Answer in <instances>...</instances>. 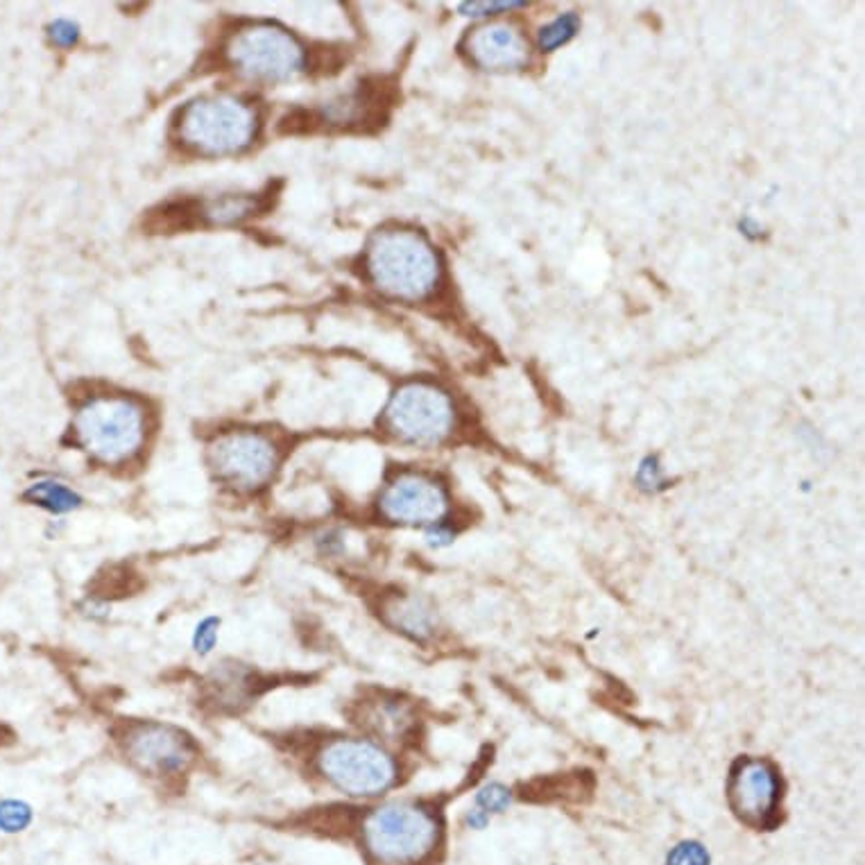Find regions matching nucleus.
<instances>
[{
    "label": "nucleus",
    "instance_id": "f257e3e1",
    "mask_svg": "<svg viewBox=\"0 0 865 865\" xmlns=\"http://www.w3.org/2000/svg\"><path fill=\"white\" fill-rule=\"evenodd\" d=\"M365 271L376 291L406 302L433 295L442 275L438 252L413 229L379 232L367 245Z\"/></svg>",
    "mask_w": 865,
    "mask_h": 865
},
{
    "label": "nucleus",
    "instance_id": "f03ea898",
    "mask_svg": "<svg viewBox=\"0 0 865 865\" xmlns=\"http://www.w3.org/2000/svg\"><path fill=\"white\" fill-rule=\"evenodd\" d=\"M363 847L383 865L424 863L440 843V820L417 803H387L370 812L361 827Z\"/></svg>",
    "mask_w": 865,
    "mask_h": 865
},
{
    "label": "nucleus",
    "instance_id": "7ed1b4c3",
    "mask_svg": "<svg viewBox=\"0 0 865 865\" xmlns=\"http://www.w3.org/2000/svg\"><path fill=\"white\" fill-rule=\"evenodd\" d=\"M78 444L102 464H122L146 442V411L135 399L96 396L73 422Z\"/></svg>",
    "mask_w": 865,
    "mask_h": 865
},
{
    "label": "nucleus",
    "instance_id": "20e7f679",
    "mask_svg": "<svg viewBox=\"0 0 865 865\" xmlns=\"http://www.w3.org/2000/svg\"><path fill=\"white\" fill-rule=\"evenodd\" d=\"M322 779L350 797H376L394 786L399 768L394 757L370 739L338 737L315 755Z\"/></svg>",
    "mask_w": 865,
    "mask_h": 865
},
{
    "label": "nucleus",
    "instance_id": "39448f33",
    "mask_svg": "<svg viewBox=\"0 0 865 865\" xmlns=\"http://www.w3.org/2000/svg\"><path fill=\"white\" fill-rule=\"evenodd\" d=\"M258 129L256 111L232 98L193 100L179 118V139L203 155H236L252 146Z\"/></svg>",
    "mask_w": 865,
    "mask_h": 865
},
{
    "label": "nucleus",
    "instance_id": "423d86ee",
    "mask_svg": "<svg viewBox=\"0 0 865 865\" xmlns=\"http://www.w3.org/2000/svg\"><path fill=\"white\" fill-rule=\"evenodd\" d=\"M455 424L449 394L431 383H409L399 387L383 415V426L399 442L413 446H435L444 442Z\"/></svg>",
    "mask_w": 865,
    "mask_h": 865
},
{
    "label": "nucleus",
    "instance_id": "0eeeda50",
    "mask_svg": "<svg viewBox=\"0 0 865 865\" xmlns=\"http://www.w3.org/2000/svg\"><path fill=\"white\" fill-rule=\"evenodd\" d=\"M227 57L236 71L258 82H291L304 71V48L275 26H249L234 35Z\"/></svg>",
    "mask_w": 865,
    "mask_h": 865
},
{
    "label": "nucleus",
    "instance_id": "6e6552de",
    "mask_svg": "<svg viewBox=\"0 0 865 865\" xmlns=\"http://www.w3.org/2000/svg\"><path fill=\"white\" fill-rule=\"evenodd\" d=\"M209 462L223 485L236 492H256L275 479L282 453L268 435L258 431H234L214 442Z\"/></svg>",
    "mask_w": 865,
    "mask_h": 865
},
{
    "label": "nucleus",
    "instance_id": "1a4fd4ad",
    "mask_svg": "<svg viewBox=\"0 0 865 865\" xmlns=\"http://www.w3.org/2000/svg\"><path fill=\"white\" fill-rule=\"evenodd\" d=\"M122 750L150 777L184 775L197 759V746L184 729L157 720L129 725L122 735Z\"/></svg>",
    "mask_w": 865,
    "mask_h": 865
},
{
    "label": "nucleus",
    "instance_id": "9d476101",
    "mask_svg": "<svg viewBox=\"0 0 865 865\" xmlns=\"http://www.w3.org/2000/svg\"><path fill=\"white\" fill-rule=\"evenodd\" d=\"M449 510L446 490L426 474H399L381 494L379 512L390 523L433 525Z\"/></svg>",
    "mask_w": 865,
    "mask_h": 865
},
{
    "label": "nucleus",
    "instance_id": "9b49d317",
    "mask_svg": "<svg viewBox=\"0 0 865 865\" xmlns=\"http://www.w3.org/2000/svg\"><path fill=\"white\" fill-rule=\"evenodd\" d=\"M779 800V782L775 770L759 759L737 766L729 779V803L744 820L766 823Z\"/></svg>",
    "mask_w": 865,
    "mask_h": 865
},
{
    "label": "nucleus",
    "instance_id": "f8f14e48",
    "mask_svg": "<svg viewBox=\"0 0 865 865\" xmlns=\"http://www.w3.org/2000/svg\"><path fill=\"white\" fill-rule=\"evenodd\" d=\"M470 57L483 71H519L528 63V41L512 26H485L468 39Z\"/></svg>",
    "mask_w": 865,
    "mask_h": 865
},
{
    "label": "nucleus",
    "instance_id": "ddd939ff",
    "mask_svg": "<svg viewBox=\"0 0 865 865\" xmlns=\"http://www.w3.org/2000/svg\"><path fill=\"white\" fill-rule=\"evenodd\" d=\"M256 685L258 680L254 669L238 661H223L216 664V669L207 680V696L216 707L238 711L249 705Z\"/></svg>",
    "mask_w": 865,
    "mask_h": 865
},
{
    "label": "nucleus",
    "instance_id": "4468645a",
    "mask_svg": "<svg viewBox=\"0 0 865 865\" xmlns=\"http://www.w3.org/2000/svg\"><path fill=\"white\" fill-rule=\"evenodd\" d=\"M385 617L392 628H396L399 632H404L415 641L429 639L435 630L433 610L415 596L394 598V601L385 608Z\"/></svg>",
    "mask_w": 865,
    "mask_h": 865
},
{
    "label": "nucleus",
    "instance_id": "2eb2a0df",
    "mask_svg": "<svg viewBox=\"0 0 865 865\" xmlns=\"http://www.w3.org/2000/svg\"><path fill=\"white\" fill-rule=\"evenodd\" d=\"M263 209L261 195L254 193H225L216 195L203 205V218L212 225H236Z\"/></svg>",
    "mask_w": 865,
    "mask_h": 865
},
{
    "label": "nucleus",
    "instance_id": "dca6fc26",
    "mask_svg": "<svg viewBox=\"0 0 865 865\" xmlns=\"http://www.w3.org/2000/svg\"><path fill=\"white\" fill-rule=\"evenodd\" d=\"M365 718H367V725L374 727V731H379V735L394 737V739L404 737L413 725V714H411L409 705L399 702V700L374 702L367 709Z\"/></svg>",
    "mask_w": 865,
    "mask_h": 865
},
{
    "label": "nucleus",
    "instance_id": "f3484780",
    "mask_svg": "<svg viewBox=\"0 0 865 865\" xmlns=\"http://www.w3.org/2000/svg\"><path fill=\"white\" fill-rule=\"evenodd\" d=\"M26 499L55 512V514L73 512L82 505V497L76 490H71L69 485H63V483H57V481H41V483L32 485L26 492Z\"/></svg>",
    "mask_w": 865,
    "mask_h": 865
},
{
    "label": "nucleus",
    "instance_id": "a211bd4d",
    "mask_svg": "<svg viewBox=\"0 0 865 865\" xmlns=\"http://www.w3.org/2000/svg\"><path fill=\"white\" fill-rule=\"evenodd\" d=\"M578 30H580V19L573 12L558 17L553 23L540 30V50L542 52L558 50L560 46L569 43L578 35Z\"/></svg>",
    "mask_w": 865,
    "mask_h": 865
},
{
    "label": "nucleus",
    "instance_id": "6ab92c4d",
    "mask_svg": "<svg viewBox=\"0 0 865 865\" xmlns=\"http://www.w3.org/2000/svg\"><path fill=\"white\" fill-rule=\"evenodd\" d=\"M220 628H223V619L216 615H207L205 619L197 621L190 635V646L197 657H209L216 650L220 641Z\"/></svg>",
    "mask_w": 865,
    "mask_h": 865
},
{
    "label": "nucleus",
    "instance_id": "aec40b11",
    "mask_svg": "<svg viewBox=\"0 0 865 865\" xmlns=\"http://www.w3.org/2000/svg\"><path fill=\"white\" fill-rule=\"evenodd\" d=\"M32 823V809L19 800L0 803V829L8 834H19Z\"/></svg>",
    "mask_w": 865,
    "mask_h": 865
},
{
    "label": "nucleus",
    "instance_id": "412c9836",
    "mask_svg": "<svg viewBox=\"0 0 865 865\" xmlns=\"http://www.w3.org/2000/svg\"><path fill=\"white\" fill-rule=\"evenodd\" d=\"M510 800H512L510 790H508L505 786H501V784H488V786H483V788L476 793V807H479L481 812H485L488 816H490V814H503V812H508Z\"/></svg>",
    "mask_w": 865,
    "mask_h": 865
},
{
    "label": "nucleus",
    "instance_id": "4be33fe9",
    "mask_svg": "<svg viewBox=\"0 0 865 865\" xmlns=\"http://www.w3.org/2000/svg\"><path fill=\"white\" fill-rule=\"evenodd\" d=\"M667 865H709V852L696 841H685L671 849Z\"/></svg>",
    "mask_w": 865,
    "mask_h": 865
},
{
    "label": "nucleus",
    "instance_id": "5701e85b",
    "mask_svg": "<svg viewBox=\"0 0 865 865\" xmlns=\"http://www.w3.org/2000/svg\"><path fill=\"white\" fill-rule=\"evenodd\" d=\"M525 3H521V0H503V3H497V0H492V3H464L460 6V12L464 17H492V14H501V12H512L517 8H523Z\"/></svg>",
    "mask_w": 865,
    "mask_h": 865
},
{
    "label": "nucleus",
    "instance_id": "b1692460",
    "mask_svg": "<svg viewBox=\"0 0 865 865\" xmlns=\"http://www.w3.org/2000/svg\"><path fill=\"white\" fill-rule=\"evenodd\" d=\"M637 483L639 488L648 490V492H659L664 488V474H661V468L657 464V458H646L641 462V468L637 472Z\"/></svg>",
    "mask_w": 865,
    "mask_h": 865
},
{
    "label": "nucleus",
    "instance_id": "393cba45",
    "mask_svg": "<svg viewBox=\"0 0 865 865\" xmlns=\"http://www.w3.org/2000/svg\"><path fill=\"white\" fill-rule=\"evenodd\" d=\"M80 32H78V26L71 23V21H57L50 26V39L57 43V46H76Z\"/></svg>",
    "mask_w": 865,
    "mask_h": 865
},
{
    "label": "nucleus",
    "instance_id": "a878e982",
    "mask_svg": "<svg viewBox=\"0 0 865 865\" xmlns=\"http://www.w3.org/2000/svg\"><path fill=\"white\" fill-rule=\"evenodd\" d=\"M315 547H317V551L322 556H328V558H336V556H341L345 551V542L341 540V535H338V532H334V530L322 532V535L315 540Z\"/></svg>",
    "mask_w": 865,
    "mask_h": 865
},
{
    "label": "nucleus",
    "instance_id": "bb28decb",
    "mask_svg": "<svg viewBox=\"0 0 865 865\" xmlns=\"http://www.w3.org/2000/svg\"><path fill=\"white\" fill-rule=\"evenodd\" d=\"M426 544L429 547H433V549H442V547H446V544H451V540H453V530L446 525V523H433V525H429L426 528Z\"/></svg>",
    "mask_w": 865,
    "mask_h": 865
},
{
    "label": "nucleus",
    "instance_id": "cd10ccee",
    "mask_svg": "<svg viewBox=\"0 0 865 865\" xmlns=\"http://www.w3.org/2000/svg\"><path fill=\"white\" fill-rule=\"evenodd\" d=\"M82 612L85 617H89L91 621H105L109 617V603L105 601V598H96V596H89L85 606H82Z\"/></svg>",
    "mask_w": 865,
    "mask_h": 865
},
{
    "label": "nucleus",
    "instance_id": "c85d7f7f",
    "mask_svg": "<svg viewBox=\"0 0 865 865\" xmlns=\"http://www.w3.org/2000/svg\"><path fill=\"white\" fill-rule=\"evenodd\" d=\"M468 823L472 825V829H483L490 823V816L476 807L474 812L468 814Z\"/></svg>",
    "mask_w": 865,
    "mask_h": 865
},
{
    "label": "nucleus",
    "instance_id": "c756f323",
    "mask_svg": "<svg viewBox=\"0 0 865 865\" xmlns=\"http://www.w3.org/2000/svg\"><path fill=\"white\" fill-rule=\"evenodd\" d=\"M741 234H746L748 238H759L761 236V225H757L753 218H746L741 223Z\"/></svg>",
    "mask_w": 865,
    "mask_h": 865
}]
</instances>
